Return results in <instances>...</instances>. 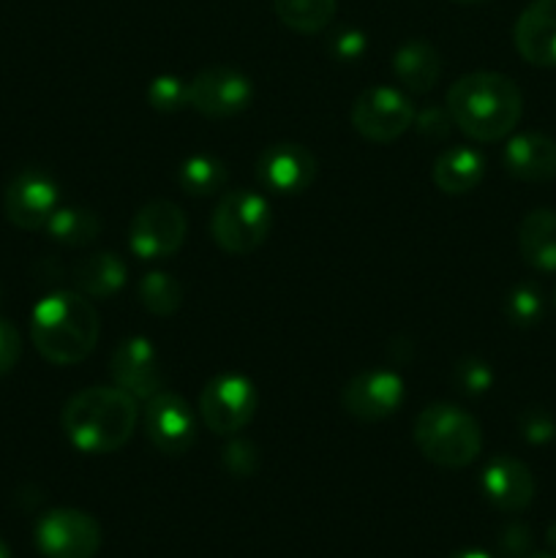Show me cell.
<instances>
[{"mask_svg":"<svg viewBox=\"0 0 556 558\" xmlns=\"http://www.w3.org/2000/svg\"><path fill=\"white\" fill-rule=\"evenodd\" d=\"M276 16L294 33L314 36L333 22L338 0H273Z\"/></svg>","mask_w":556,"mask_h":558,"instance_id":"23","label":"cell"},{"mask_svg":"<svg viewBox=\"0 0 556 558\" xmlns=\"http://www.w3.org/2000/svg\"><path fill=\"white\" fill-rule=\"evenodd\" d=\"M521 259L537 272H556V210L537 207L518 227Z\"/></svg>","mask_w":556,"mask_h":558,"instance_id":"21","label":"cell"},{"mask_svg":"<svg viewBox=\"0 0 556 558\" xmlns=\"http://www.w3.org/2000/svg\"><path fill=\"white\" fill-rule=\"evenodd\" d=\"M407 398V381L390 368H371L352 376L341 392V407L360 423H379L392 417Z\"/></svg>","mask_w":556,"mask_h":558,"instance_id":"12","label":"cell"},{"mask_svg":"<svg viewBox=\"0 0 556 558\" xmlns=\"http://www.w3.org/2000/svg\"><path fill=\"white\" fill-rule=\"evenodd\" d=\"M273 229V207L262 194L234 189L218 199L210 218V234L218 248L232 256H249L259 248Z\"/></svg>","mask_w":556,"mask_h":558,"instance_id":"5","label":"cell"},{"mask_svg":"<svg viewBox=\"0 0 556 558\" xmlns=\"http://www.w3.org/2000/svg\"><path fill=\"white\" fill-rule=\"evenodd\" d=\"M101 336L98 311L80 292L58 289L36 303L31 314V341L52 365H76L90 357Z\"/></svg>","mask_w":556,"mask_h":558,"instance_id":"3","label":"cell"},{"mask_svg":"<svg viewBox=\"0 0 556 558\" xmlns=\"http://www.w3.org/2000/svg\"><path fill=\"white\" fill-rule=\"evenodd\" d=\"M499 545H501V554L518 558L532 550V532H529L527 523H510V526L501 532Z\"/></svg>","mask_w":556,"mask_h":558,"instance_id":"35","label":"cell"},{"mask_svg":"<svg viewBox=\"0 0 556 558\" xmlns=\"http://www.w3.org/2000/svg\"><path fill=\"white\" fill-rule=\"evenodd\" d=\"M352 125L363 140L387 145L414 125V104L396 87L376 85L360 93L352 104Z\"/></svg>","mask_w":556,"mask_h":558,"instance_id":"9","label":"cell"},{"mask_svg":"<svg viewBox=\"0 0 556 558\" xmlns=\"http://www.w3.org/2000/svg\"><path fill=\"white\" fill-rule=\"evenodd\" d=\"M414 445L436 466L467 469L483 450V430L467 409L434 403L414 420Z\"/></svg>","mask_w":556,"mask_h":558,"instance_id":"4","label":"cell"},{"mask_svg":"<svg viewBox=\"0 0 556 558\" xmlns=\"http://www.w3.org/2000/svg\"><path fill=\"white\" fill-rule=\"evenodd\" d=\"M145 434L164 456H183L196 439L194 412L178 392H156L145 407Z\"/></svg>","mask_w":556,"mask_h":558,"instance_id":"15","label":"cell"},{"mask_svg":"<svg viewBox=\"0 0 556 558\" xmlns=\"http://www.w3.org/2000/svg\"><path fill=\"white\" fill-rule=\"evenodd\" d=\"M507 174L523 183H545L556 178V140L537 131L512 136L501 153Z\"/></svg>","mask_w":556,"mask_h":558,"instance_id":"18","label":"cell"},{"mask_svg":"<svg viewBox=\"0 0 556 558\" xmlns=\"http://www.w3.org/2000/svg\"><path fill=\"white\" fill-rule=\"evenodd\" d=\"M221 463L232 477H251L259 469V450L251 441L234 439L221 450Z\"/></svg>","mask_w":556,"mask_h":558,"instance_id":"30","label":"cell"},{"mask_svg":"<svg viewBox=\"0 0 556 558\" xmlns=\"http://www.w3.org/2000/svg\"><path fill=\"white\" fill-rule=\"evenodd\" d=\"M109 374H112L114 387L134 396L136 401H150L156 392L167 387L161 354L153 347L150 338L142 336H131L118 343L109 360Z\"/></svg>","mask_w":556,"mask_h":558,"instance_id":"13","label":"cell"},{"mask_svg":"<svg viewBox=\"0 0 556 558\" xmlns=\"http://www.w3.org/2000/svg\"><path fill=\"white\" fill-rule=\"evenodd\" d=\"M254 101V85L249 76L229 65H210L189 82V107L205 118H234Z\"/></svg>","mask_w":556,"mask_h":558,"instance_id":"11","label":"cell"},{"mask_svg":"<svg viewBox=\"0 0 556 558\" xmlns=\"http://www.w3.org/2000/svg\"><path fill=\"white\" fill-rule=\"evenodd\" d=\"M178 183L191 196H213L227 185V167L218 156L194 153L178 167Z\"/></svg>","mask_w":556,"mask_h":558,"instance_id":"25","label":"cell"},{"mask_svg":"<svg viewBox=\"0 0 556 558\" xmlns=\"http://www.w3.org/2000/svg\"><path fill=\"white\" fill-rule=\"evenodd\" d=\"M483 153L469 145H452L447 150H442L436 156L434 169H431V178H434L436 189L450 196H461L474 191L480 185V180H483Z\"/></svg>","mask_w":556,"mask_h":558,"instance_id":"19","label":"cell"},{"mask_svg":"<svg viewBox=\"0 0 556 558\" xmlns=\"http://www.w3.org/2000/svg\"><path fill=\"white\" fill-rule=\"evenodd\" d=\"M505 314L516 327L537 325L545 314L543 292H540L534 283H518V287H512L510 294H507Z\"/></svg>","mask_w":556,"mask_h":558,"instance_id":"27","label":"cell"},{"mask_svg":"<svg viewBox=\"0 0 556 558\" xmlns=\"http://www.w3.org/2000/svg\"><path fill=\"white\" fill-rule=\"evenodd\" d=\"M319 163L314 153L294 142H278L265 147L256 158V180L265 191L278 196H294L311 189L316 180Z\"/></svg>","mask_w":556,"mask_h":558,"instance_id":"14","label":"cell"},{"mask_svg":"<svg viewBox=\"0 0 556 558\" xmlns=\"http://www.w3.org/2000/svg\"><path fill=\"white\" fill-rule=\"evenodd\" d=\"M518 430H521V436L529 445H545V441L556 436V420L551 417L548 409L529 407L518 417Z\"/></svg>","mask_w":556,"mask_h":558,"instance_id":"31","label":"cell"},{"mask_svg":"<svg viewBox=\"0 0 556 558\" xmlns=\"http://www.w3.org/2000/svg\"><path fill=\"white\" fill-rule=\"evenodd\" d=\"M140 420L136 398L120 387L93 385L69 398L63 407V434L87 456H109L129 445Z\"/></svg>","mask_w":556,"mask_h":558,"instance_id":"2","label":"cell"},{"mask_svg":"<svg viewBox=\"0 0 556 558\" xmlns=\"http://www.w3.org/2000/svg\"><path fill=\"white\" fill-rule=\"evenodd\" d=\"M36 548L44 558H93L101 548V526L87 512L58 507L38 518Z\"/></svg>","mask_w":556,"mask_h":558,"instance_id":"8","label":"cell"},{"mask_svg":"<svg viewBox=\"0 0 556 558\" xmlns=\"http://www.w3.org/2000/svg\"><path fill=\"white\" fill-rule=\"evenodd\" d=\"M185 213L169 199H153L134 213L129 227V248L136 259H169L185 240Z\"/></svg>","mask_w":556,"mask_h":558,"instance_id":"7","label":"cell"},{"mask_svg":"<svg viewBox=\"0 0 556 558\" xmlns=\"http://www.w3.org/2000/svg\"><path fill=\"white\" fill-rule=\"evenodd\" d=\"M456 3H467V5H478V3H488V0H456Z\"/></svg>","mask_w":556,"mask_h":558,"instance_id":"40","label":"cell"},{"mask_svg":"<svg viewBox=\"0 0 556 558\" xmlns=\"http://www.w3.org/2000/svg\"><path fill=\"white\" fill-rule=\"evenodd\" d=\"M0 558H11V550H9V545H5L3 539H0Z\"/></svg>","mask_w":556,"mask_h":558,"instance_id":"39","label":"cell"},{"mask_svg":"<svg viewBox=\"0 0 556 558\" xmlns=\"http://www.w3.org/2000/svg\"><path fill=\"white\" fill-rule=\"evenodd\" d=\"M442 69L445 63H442L439 49L423 38L401 44L398 52L392 54V74L409 93H428L439 82Z\"/></svg>","mask_w":556,"mask_h":558,"instance_id":"20","label":"cell"},{"mask_svg":"<svg viewBox=\"0 0 556 558\" xmlns=\"http://www.w3.org/2000/svg\"><path fill=\"white\" fill-rule=\"evenodd\" d=\"M22 357V336L9 319L0 316V376L11 374Z\"/></svg>","mask_w":556,"mask_h":558,"instance_id":"34","label":"cell"},{"mask_svg":"<svg viewBox=\"0 0 556 558\" xmlns=\"http://www.w3.org/2000/svg\"><path fill=\"white\" fill-rule=\"evenodd\" d=\"M55 243H63L69 248L90 245L101 232V218L87 207H58L49 223L44 227Z\"/></svg>","mask_w":556,"mask_h":558,"instance_id":"24","label":"cell"},{"mask_svg":"<svg viewBox=\"0 0 556 558\" xmlns=\"http://www.w3.org/2000/svg\"><path fill=\"white\" fill-rule=\"evenodd\" d=\"M518 558H556L554 554H532V550H529V554H523V556H518Z\"/></svg>","mask_w":556,"mask_h":558,"instance_id":"38","label":"cell"},{"mask_svg":"<svg viewBox=\"0 0 556 558\" xmlns=\"http://www.w3.org/2000/svg\"><path fill=\"white\" fill-rule=\"evenodd\" d=\"M545 539H548V548L554 550V556H556V521L548 526V534H545Z\"/></svg>","mask_w":556,"mask_h":558,"instance_id":"37","label":"cell"},{"mask_svg":"<svg viewBox=\"0 0 556 558\" xmlns=\"http://www.w3.org/2000/svg\"><path fill=\"white\" fill-rule=\"evenodd\" d=\"M512 41L527 63L556 69V0H532L516 20Z\"/></svg>","mask_w":556,"mask_h":558,"instance_id":"16","label":"cell"},{"mask_svg":"<svg viewBox=\"0 0 556 558\" xmlns=\"http://www.w3.org/2000/svg\"><path fill=\"white\" fill-rule=\"evenodd\" d=\"M129 267L114 251L85 256L74 270V283L85 298H112L125 287Z\"/></svg>","mask_w":556,"mask_h":558,"instance_id":"22","label":"cell"},{"mask_svg":"<svg viewBox=\"0 0 556 558\" xmlns=\"http://www.w3.org/2000/svg\"><path fill=\"white\" fill-rule=\"evenodd\" d=\"M452 125L474 142H499L516 131L523 114V93L510 76L496 71H472L447 90Z\"/></svg>","mask_w":556,"mask_h":558,"instance_id":"1","label":"cell"},{"mask_svg":"<svg viewBox=\"0 0 556 558\" xmlns=\"http://www.w3.org/2000/svg\"><path fill=\"white\" fill-rule=\"evenodd\" d=\"M447 558H494V556L485 554V550H472V548H467V550H456V554H450Z\"/></svg>","mask_w":556,"mask_h":558,"instance_id":"36","label":"cell"},{"mask_svg":"<svg viewBox=\"0 0 556 558\" xmlns=\"http://www.w3.org/2000/svg\"><path fill=\"white\" fill-rule=\"evenodd\" d=\"M452 381L458 385V390L467 392V396H483L494 385V371L485 360L480 357H463L458 360V365L452 368Z\"/></svg>","mask_w":556,"mask_h":558,"instance_id":"29","label":"cell"},{"mask_svg":"<svg viewBox=\"0 0 556 558\" xmlns=\"http://www.w3.org/2000/svg\"><path fill=\"white\" fill-rule=\"evenodd\" d=\"M147 104L161 114H174L189 107V82L174 74H158L147 85Z\"/></svg>","mask_w":556,"mask_h":558,"instance_id":"28","label":"cell"},{"mask_svg":"<svg viewBox=\"0 0 556 558\" xmlns=\"http://www.w3.org/2000/svg\"><path fill=\"white\" fill-rule=\"evenodd\" d=\"M414 129H418V134L425 136V140L439 142L450 134L452 118L450 112H447V107H428L423 109V112H414Z\"/></svg>","mask_w":556,"mask_h":558,"instance_id":"33","label":"cell"},{"mask_svg":"<svg viewBox=\"0 0 556 558\" xmlns=\"http://www.w3.org/2000/svg\"><path fill=\"white\" fill-rule=\"evenodd\" d=\"M60 207V185L44 169H22L11 178L3 194V213L16 229L36 232L49 223Z\"/></svg>","mask_w":556,"mask_h":558,"instance_id":"10","label":"cell"},{"mask_svg":"<svg viewBox=\"0 0 556 558\" xmlns=\"http://www.w3.org/2000/svg\"><path fill=\"white\" fill-rule=\"evenodd\" d=\"M483 496L501 512H521L534 499V477L523 461L499 456L483 469L480 477Z\"/></svg>","mask_w":556,"mask_h":558,"instance_id":"17","label":"cell"},{"mask_svg":"<svg viewBox=\"0 0 556 558\" xmlns=\"http://www.w3.org/2000/svg\"><path fill=\"white\" fill-rule=\"evenodd\" d=\"M365 49H368V38L358 27H341L330 36V54L341 63H354L363 58Z\"/></svg>","mask_w":556,"mask_h":558,"instance_id":"32","label":"cell"},{"mask_svg":"<svg viewBox=\"0 0 556 558\" xmlns=\"http://www.w3.org/2000/svg\"><path fill=\"white\" fill-rule=\"evenodd\" d=\"M259 392L243 374H218L200 396V414L207 430L218 436H234L256 417Z\"/></svg>","mask_w":556,"mask_h":558,"instance_id":"6","label":"cell"},{"mask_svg":"<svg viewBox=\"0 0 556 558\" xmlns=\"http://www.w3.org/2000/svg\"><path fill=\"white\" fill-rule=\"evenodd\" d=\"M136 294H140L142 308L153 316H172L183 305V287H180V281L161 270L142 276Z\"/></svg>","mask_w":556,"mask_h":558,"instance_id":"26","label":"cell"}]
</instances>
